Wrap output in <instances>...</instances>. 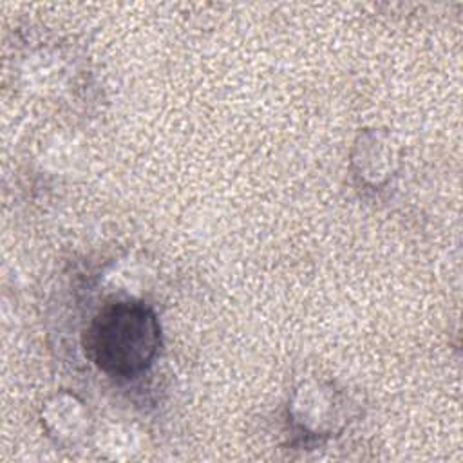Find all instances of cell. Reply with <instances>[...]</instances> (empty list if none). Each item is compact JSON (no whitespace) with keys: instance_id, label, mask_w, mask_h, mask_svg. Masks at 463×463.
<instances>
[{"instance_id":"4","label":"cell","mask_w":463,"mask_h":463,"mask_svg":"<svg viewBox=\"0 0 463 463\" xmlns=\"http://www.w3.org/2000/svg\"><path fill=\"white\" fill-rule=\"evenodd\" d=\"M40 418L45 432L58 443H78L90 430V412L85 402L69 391L49 396Z\"/></svg>"},{"instance_id":"3","label":"cell","mask_w":463,"mask_h":463,"mask_svg":"<svg viewBox=\"0 0 463 463\" xmlns=\"http://www.w3.org/2000/svg\"><path fill=\"white\" fill-rule=\"evenodd\" d=\"M400 157V143L389 130L365 128L354 139L351 165L364 183L380 186L396 174Z\"/></svg>"},{"instance_id":"2","label":"cell","mask_w":463,"mask_h":463,"mask_svg":"<svg viewBox=\"0 0 463 463\" xmlns=\"http://www.w3.org/2000/svg\"><path fill=\"white\" fill-rule=\"evenodd\" d=\"M289 418L311 436H331L347 423V402L333 383L306 380L291 394Z\"/></svg>"},{"instance_id":"6","label":"cell","mask_w":463,"mask_h":463,"mask_svg":"<svg viewBox=\"0 0 463 463\" xmlns=\"http://www.w3.org/2000/svg\"><path fill=\"white\" fill-rule=\"evenodd\" d=\"M146 277L148 275H145V269L141 266L123 262L119 266H114L112 273H107L105 282L112 291H121L127 293L128 298H134V295L146 286Z\"/></svg>"},{"instance_id":"5","label":"cell","mask_w":463,"mask_h":463,"mask_svg":"<svg viewBox=\"0 0 463 463\" xmlns=\"http://www.w3.org/2000/svg\"><path fill=\"white\" fill-rule=\"evenodd\" d=\"M96 449L109 459H132L143 449V432L128 423H109L96 432Z\"/></svg>"},{"instance_id":"1","label":"cell","mask_w":463,"mask_h":463,"mask_svg":"<svg viewBox=\"0 0 463 463\" xmlns=\"http://www.w3.org/2000/svg\"><path fill=\"white\" fill-rule=\"evenodd\" d=\"M156 311L137 298L103 306L83 333L87 358L105 374L132 378L146 371L159 353Z\"/></svg>"}]
</instances>
